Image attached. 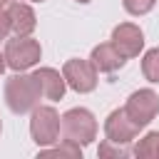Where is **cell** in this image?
Segmentation results:
<instances>
[{
    "mask_svg": "<svg viewBox=\"0 0 159 159\" xmlns=\"http://www.w3.org/2000/svg\"><path fill=\"white\" fill-rule=\"evenodd\" d=\"M40 84L32 75H12L5 82V102L15 114H25L32 112L40 104Z\"/></svg>",
    "mask_w": 159,
    "mask_h": 159,
    "instance_id": "obj_1",
    "label": "cell"
},
{
    "mask_svg": "<svg viewBox=\"0 0 159 159\" xmlns=\"http://www.w3.org/2000/svg\"><path fill=\"white\" fill-rule=\"evenodd\" d=\"M60 119H62V129L60 132H62V139H67V142H75L80 147H87L97 137V119L84 107L67 109Z\"/></svg>",
    "mask_w": 159,
    "mask_h": 159,
    "instance_id": "obj_2",
    "label": "cell"
},
{
    "mask_svg": "<svg viewBox=\"0 0 159 159\" xmlns=\"http://www.w3.org/2000/svg\"><path fill=\"white\" fill-rule=\"evenodd\" d=\"M40 57H42L40 42L32 40L30 35H15L5 45V65L10 70H15V72H22V70L37 65Z\"/></svg>",
    "mask_w": 159,
    "mask_h": 159,
    "instance_id": "obj_3",
    "label": "cell"
},
{
    "mask_svg": "<svg viewBox=\"0 0 159 159\" xmlns=\"http://www.w3.org/2000/svg\"><path fill=\"white\" fill-rule=\"evenodd\" d=\"M60 129H62V119L55 112V107H35L32 109V119H30V134L35 139L37 147H50L60 139Z\"/></svg>",
    "mask_w": 159,
    "mask_h": 159,
    "instance_id": "obj_4",
    "label": "cell"
},
{
    "mask_svg": "<svg viewBox=\"0 0 159 159\" xmlns=\"http://www.w3.org/2000/svg\"><path fill=\"white\" fill-rule=\"evenodd\" d=\"M124 112L129 114V119L139 129H144L159 114V97H157V92L154 89H137V92H132L127 104H124Z\"/></svg>",
    "mask_w": 159,
    "mask_h": 159,
    "instance_id": "obj_5",
    "label": "cell"
},
{
    "mask_svg": "<svg viewBox=\"0 0 159 159\" xmlns=\"http://www.w3.org/2000/svg\"><path fill=\"white\" fill-rule=\"evenodd\" d=\"M62 77L67 87H72L80 94L92 92L97 87V67L89 60H67L62 67Z\"/></svg>",
    "mask_w": 159,
    "mask_h": 159,
    "instance_id": "obj_6",
    "label": "cell"
},
{
    "mask_svg": "<svg viewBox=\"0 0 159 159\" xmlns=\"http://www.w3.org/2000/svg\"><path fill=\"white\" fill-rule=\"evenodd\" d=\"M104 134H107V139H112V142H117V144H129V142L139 134V127L129 119V114H127L124 107H122V109L109 112V117H107V122H104Z\"/></svg>",
    "mask_w": 159,
    "mask_h": 159,
    "instance_id": "obj_7",
    "label": "cell"
},
{
    "mask_svg": "<svg viewBox=\"0 0 159 159\" xmlns=\"http://www.w3.org/2000/svg\"><path fill=\"white\" fill-rule=\"evenodd\" d=\"M112 45L124 55V57H137L144 47V35L137 25L132 22H122L112 30Z\"/></svg>",
    "mask_w": 159,
    "mask_h": 159,
    "instance_id": "obj_8",
    "label": "cell"
},
{
    "mask_svg": "<svg viewBox=\"0 0 159 159\" xmlns=\"http://www.w3.org/2000/svg\"><path fill=\"white\" fill-rule=\"evenodd\" d=\"M7 20H10V32L15 35H30L37 25V17H35V10L25 2H7Z\"/></svg>",
    "mask_w": 159,
    "mask_h": 159,
    "instance_id": "obj_9",
    "label": "cell"
},
{
    "mask_svg": "<svg viewBox=\"0 0 159 159\" xmlns=\"http://www.w3.org/2000/svg\"><path fill=\"white\" fill-rule=\"evenodd\" d=\"M32 77L37 80L42 97H47V99H52V102H57V99L65 97L67 82H65V77H62L57 70H52V67H40V70L32 72Z\"/></svg>",
    "mask_w": 159,
    "mask_h": 159,
    "instance_id": "obj_10",
    "label": "cell"
},
{
    "mask_svg": "<svg viewBox=\"0 0 159 159\" xmlns=\"http://www.w3.org/2000/svg\"><path fill=\"white\" fill-rule=\"evenodd\" d=\"M89 62L97 67V72H114V70H119V67L127 62V57H124L112 42H104V45H97V47L92 50Z\"/></svg>",
    "mask_w": 159,
    "mask_h": 159,
    "instance_id": "obj_11",
    "label": "cell"
},
{
    "mask_svg": "<svg viewBox=\"0 0 159 159\" xmlns=\"http://www.w3.org/2000/svg\"><path fill=\"white\" fill-rule=\"evenodd\" d=\"M134 154L142 159H159V132H149L134 147Z\"/></svg>",
    "mask_w": 159,
    "mask_h": 159,
    "instance_id": "obj_12",
    "label": "cell"
},
{
    "mask_svg": "<svg viewBox=\"0 0 159 159\" xmlns=\"http://www.w3.org/2000/svg\"><path fill=\"white\" fill-rule=\"evenodd\" d=\"M142 75L149 82H159V47H152L142 60Z\"/></svg>",
    "mask_w": 159,
    "mask_h": 159,
    "instance_id": "obj_13",
    "label": "cell"
},
{
    "mask_svg": "<svg viewBox=\"0 0 159 159\" xmlns=\"http://www.w3.org/2000/svg\"><path fill=\"white\" fill-rule=\"evenodd\" d=\"M40 154H42V157H72V159H77V157H82V147L75 144V142H67V139H65L60 147L42 149Z\"/></svg>",
    "mask_w": 159,
    "mask_h": 159,
    "instance_id": "obj_14",
    "label": "cell"
},
{
    "mask_svg": "<svg viewBox=\"0 0 159 159\" xmlns=\"http://www.w3.org/2000/svg\"><path fill=\"white\" fill-rule=\"evenodd\" d=\"M122 5L129 15H147L157 5V0H122Z\"/></svg>",
    "mask_w": 159,
    "mask_h": 159,
    "instance_id": "obj_15",
    "label": "cell"
},
{
    "mask_svg": "<svg viewBox=\"0 0 159 159\" xmlns=\"http://www.w3.org/2000/svg\"><path fill=\"white\" fill-rule=\"evenodd\" d=\"M127 154H129L127 144H117L112 139H104L99 144V157H127Z\"/></svg>",
    "mask_w": 159,
    "mask_h": 159,
    "instance_id": "obj_16",
    "label": "cell"
},
{
    "mask_svg": "<svg viewBox=\"0 0 159 159\" xmlns=\"http://www.w3.org/2000/svg\"><path fill=\"white\" fill-rule=\"evenodd\" d=\"M7 35H10V20H7V12L0 5V40H5Z\"/></svg>",
    "mask_w": 159,
    "mask_h": 159,
    "instance_id": "obj_17",
    "label": "cell"
},
{
    "mask_svg": "<svg viewBox=\"0 0 159 159\" xmlns=\"http://www.w3.org/2000/svg\"><path fill=\"white\" fill-rule=\"evenodd\" d=\"M5 67H7V65H5V55H0V75L5 72Z\"/></svg>",
    "mask_w": 159,
    "mask_h": 159,
    "instance_id": "obj_18",
    "label": "cell"
},
{
    "mask_svg": "<svg viewBox=\"0 0 159 159\" xmlns=\"http://www.w3.org/2000/svg\"><path fill=\"white\" fill-rule=\"evenodd\" d=\"M7 2H12V0H0V5H7Z\"/></svg>",
    "mask_w": 159,
    "mask_h": 159,
    "instance_id": "obj_19",
    "label": "cell"
},
{
    "mask_svg": "<svg viewBox=\"0 0 159 159\" xmlns=\"http://www.w3.org/2000/svg\"><path fill=\"white\" fill-rule=\"evenodd\" d=\"M77 2H89V0H77Z\"/></svg>",
    "mask_w": 159,
    "mask_h": 159,
    "instance_id": "obj_20",
    "label": "cell"
},
{
    "mask_svg": "<svg viewBox=\"0 0 159 159\" xmlns=\"http://www.w3.org/2000/svg\"><path fill=\"white\" fill-rule=\"evenodd\" d=\"M32 2H42V0H32Z\"/></svg>",
    "mask_w": 159,
    "mask_h": 159,
    "instance_id": "obj_21",
    "label": "cell"
},
{
    "mask_svg": "<svg viewBox=\"0 0 159 159\" xmlns=\"http://www.w3.org/2000/svg\"><path fill=\"white\" fill-rule=\"evenodd\" d=\"M0 127H2V124H0Z\"/></svg>",
    "mask_w": 159,
    "mask_h": 159,
    "instance_id": "obj_22",
    "label": "cell"
}]
</instances>
